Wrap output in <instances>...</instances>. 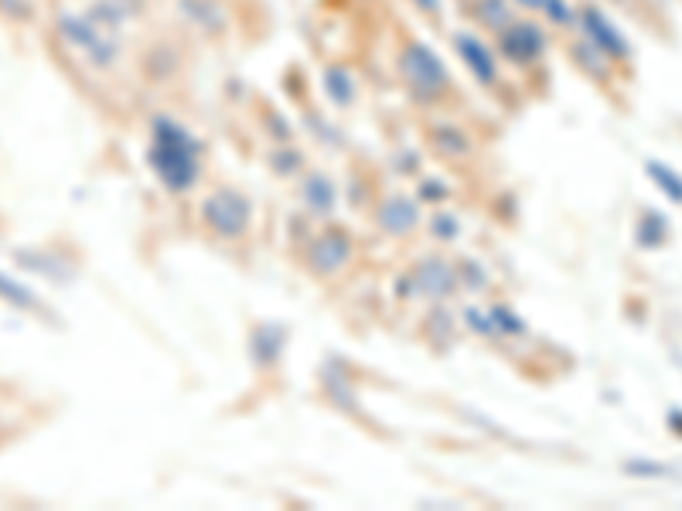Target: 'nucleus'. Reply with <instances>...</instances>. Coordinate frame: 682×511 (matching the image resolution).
<instances>
[{
	"instance_id": "nucleus-1",
	"label": "nucleus",
	"mask_w": 682,
	"mask_h": 511,
	"mask_svg": "<svg viewBox=\"0 0 682 511\" xmlns=\"http://www.w3.org/2000/svg\"><path fill=\"white\" fill-rule=\"evenodd\" d=\"M148 168L168 194H188L202 181L205 143L178 117L154 113L148 123Z\"/></svg>"
},
{
	"instance_id": "nucleus-2",
	"label": "nucleus",
	"mask_w": 682,
	"mask_h": 511,
	"mask_svg": "<svg viewBox=\"0 0 682 511\" xmlns=\"http://www.w3.org/2000/svg\"><path fill=\"white\" fill-rule=\"evenodd\" d=\"M397 79L410 92L413 102L420 107H437L448 102L454 92V76L444 62V56L423 38H407L397 48Z\"/></svg>"
},
{
	"instance_id": "nucleus-3",
	"label": "nucleus",
	"mask_w": 682,
	"mask_h": 511,
	"mask_svg": "<svg viewBox=\"0 0 682 511\" xmlns=\"http://www.w3.org/2000/svg\"><path fill=\"white\" fill-rule=\"evenodd\" d=\"M56 31L89 69L110 72L123 59V48H127L123 31L103 24L89 11H59L56 14Z\"/></svg>"
},
{
	"instance_id": "nucleus-4",
	"label": "nucleus",
	"mask_w": 682,
	"mask_h": 511,
	"mask_svg": "<svg viewBox=\"0 0 682 511\" xmlns=\"http://www.w3.org/2000/svg\"><path fill=\"white\" fill-rule=\"evenodd\" d=\"M253 219H257L253 198L232 184H219V188L205 191V198L199 201V222L219 242L247 239L253 229Z\"/></svg>"
},
{
	"instance_id": "nucleus-5",
	"label": "nucleus",
	"mask_w": 682,
	"mask_h": 511,
	"mask_svg": "<svg viewBox=\"0 0 682 511\" xmlns=\"http://www.w3.org/2000/svg\"><path fill=\"white\" fill-rule=\"evenodd\" d=\"M492 38H495V48H499L502 62H509L515 69H532V66H540L550 56V34H546L543 21L532 18V14L512 18Z\"/></svg>"
},
{
	"instance_id": "nucleus-6",
	"label": "nucleus",
	"mask_w": 682,
	"mask_h": 511,
	"mask_svg": "<svg viewBox=\"0 0 682 511\" xmlns=\"http://www.w3.org/2000/svg\"><path fill=\"white\" fill-rule=\"evenodd\" d=\"M400 293L403 297H417L427 303H448L458 290H461V277H458V263L444 260V255H423L417 260L403 277H400Z\"/></svg>"
},
{
	"instance_id": "nucleus-7",
	"label": "nucleus",
	"mask_w": 682,
	"mask_h": 511,
	"mask_svg": "<svg viewBox=\"0 0 682 511\" xmlns=\"http://www.w3.org/2000/svg\"><path fill=\"white\" fill-rule=\"evenodd\" d=\"M451 48L458 62L464 66V72L474 79V86L481 89H499L502 86V56L495 41L484 38L478 28H454L451 31Z\"/></svg>"
},
{
	"instance_id": "nucleus-8",
	"label": "nucleus",
	"mask_w": 682,
	"mask_h": 511,
	"mask_svg": "<svg viewBox=\"0 0 682 511\" xmlns=\"http://www.w3.org/2000/svg\"><path fill=\"white\" fill-rule=\"evenodd\" d=\"M355 263V239L341 226H324L308 242V270L321 280L345 273Z\"/></svg>"
},
{
	"instance_id": "nucleus-9",
	"label": "nucleus",
	"mask_w": 682,
	"mask_h": 511,
	"mask_svg": "<svg viewBox=\"0 0 682 511\" xmlns=\"http://www.w3.org/2000/svg\"><path fill=\"white\" fill-rule=\"evenodd\" d=\"M576 31H580V41H588L591 48H598L604 59H611V62H628L631 59V41L624 38V31L598 4L576 8Z\"/></svg>"
},
{
	"instance_id": "nucleus-10",
	"label": "nucleus",
	"mask_w": 682,
	"mask_h": 511,
	"mask_svg": "<svg viewBox=\"0 0 682 511\" xmlns=\"http://www.w3.org/2000/svg\"><path fill=\"white\" fill-rule=\"evenodd\" d=\"M423 226V204L417 194L393 191L375 204V229L389 239H410Z\"/></svg>"
},
{
	"instance_id": "nucleus-11",
	"label": "nucleus",
	"mask_w": 682,
	"mask_h": 511,
	"mask_svg": "<svg viewBox=\"0 0 682 511\" xmlns=\"http://www.w3.org/2000/svg\"><path fill=\"white\" fill-rule=\"evenodd\" d=\"M298 194H301V204L311 219H331L338 209V184L324 171H304Z\"/></svg>"
},
{
	"instance_id": "nucleus-12",
	"label": "nucleus",
	"mask_w": 682,
	"mask_h": 511,
	"mask_svg": "<svg viewBox=\"0 0 682 511\" xmlns=\"http://www.w3.org/2000/svg\"><path fill=\"white\" fill-rule=\"evenodd\" d=\"M430 147L441 153L444 161H468V158H474L471 133L461 123H451V120L430 123Z\"/></svg>"
},
{
	"instance_id": "nucleus-13",
	"label": "nucleus",
	"mask_w": 682,
	"mask_h": 511,
	"mask_svg": "<svg viewBox=\"0 0 682 511\" xmlns=\"http://www.w3.org/2000/svg\"><path fill=\"white\" fill-rule=\"evenodd\" d=\"M14 260H18L21 270L41 277V280H48V283H66V280H72V267H69L66 255H56V252H48V249H38V246L18 249Z\"/></svg>"
},
{
	"instance_id": "nucleus-14",
	"label": "nucleus",
	"mask_w": 682,
	"mask_h": 511,
	"mask_svg": "<svg viewBox=\"0 0 682 511\" xmlns=\"http://www.w3.org/2000/svg\"><path fill=\"white\" fill-rule=\"evenodd\" d=\"M321 92L334 110H349L359 99V82H355L349 66L334 62V66H324V72H321Z\"/></svg>"
},
{
	"instance_id": "nucleus-15",
	"label": "nucleus",
	"mask_w": 682,
	"mask_h": 511,
	"mask_svg": "<svg viewBox=\"0 0 682 511\" xmlns=\"http://www.w3.org/2000/svg\"><path fill=\"white\" fill-rule=\"evenodd\" d=\"M181 14L188 18V24H194L209 38H219L229 28V11L219 0H181Z\"/></svg>"
},
{
	"instance_id": "nucleus-16",
	"label": "nucleus",
	"mask_w": 682,
	"mask_h": 511,
	"mask_svg": "<svg viewBox=\"0 0 682 511\" xmlns=\"http://www.w3.org/2000/svg\"><path fill=\"white\" fill-rule=\"evenodd\" d=\"M143 8H148V0H89V14L100 18L103 24L123 31L130 21H137L143 14Z\"/></svg>"
},
{
	"instance_id": "nucleus-17",
	"label": "nucleus",
	"mask_w": 682,
	"mask_h": 511,
	"mask_svg": "<svg viewBox=\"0 0 682 511\" xmlns=\"http://www.w3.org/2000/svg\"><path fill=\"white\" fill-rule=\"evenodd\" d=\"M471 18L481 31L499 34L512 18H519L512 0H471Z\"/></svg>"
},
{
	"instance_id": "nucleus-18",
	"label": "nucleus",
	"mask_w": 682,
	"mask_h": 511,
	"mask_svg": "<svg viewBox=\"0 0 682 511\" xmlns=\"http://www.w3.org/2000/svg\"><path fill=\"white\" fill-rule=\"evenodd\" d=\"M0 300L21 314H44V300L21 280H14L11 273H0Z\"/></svg>"
},
{
	"instance_id": "nucleus-19",
	"label": "nucleus",
	"mask_w": 682,
	"mask_h": 511,
	"mask_svg": "<svg viewBox=\"0 0 682 511\" xmlns=\"http://www.w3.org/2000/svg\"><path fill=\"white\" fill-rule=\"evenodd\" d=\"M287 344V331L280 324H260L253 331V358L257 365H277Z\"/></svg>"
},
{
	"instance_id": "nucleus-20",
	"label": "nucleus",
	"mask_w": 682,
	"mask_h": 511,
	"mask_svg": "<svg viewBox=\"0 0 682 511\" xmlns=\"http://www.w3.org/2000/svg\"><path fill=\"white\" fill-rule=\"evenodd\" d=\"M423 226H427V232H430V239L433 242H458V236H461V219H458V212H451V209H444V204H437V212L430 216V219H423Z\"/></svg>"
},
{
	"instance_id": "nucleus-21",
	"label": "nucleus",
	"mask_w": 682,
	"mask_h": 511,
	"mask_svg": "<svg viewBox=\"0 0 682 511\" xmlns=\"http://www.w3.org/2000/svg\"><path fill=\"white\" fill-rule=\"evenodd\" d=\"M535 18L546 21L550 28H560V31H573L576 28V8L570 0H540V11Z\"/></svg>"
},
{
	"instance_id": "nucleus-22",
	"label": "nucleus",
	"mask_w": 682,
	"mask_h": 511,
	"mask_svg": "<svg viewBox=\"0 0 682 511\" xmlns=\"http://www.w3.org/2000/svg\"><path fill=\"white\" fill-rule=\"evenodd\" d=\"M492 311V324H495V338H522L529 331V324L522 321V314L509 303H495L489 307Z\"/></svg>"
},
{
	"instance_id": "nucleus-23",
	"label": "nucleus",
	"mask_w": 682,
	"mask_h": 511,
	"mask_svg": "<svg viewBox=\"0 0 682 511\" xmlns=\"http://www.w3.org/2000/svg\"><path fill=\"white\" fill-rule=\"evenodd\" d=\"M270 168L280 174V178H298L308 171V161H304V153L298 147H277L270 153Z\"/></svg>"
},
{
	"instance_id": "nucleus-24",
	"label": "nucleus",
	"mask_w": 682,
	"mask_h": 511,
	"mask_svg": "<svg viewBox=\"0 0 682 511\" xmlns=\"http://www.w3.org/2000/svg\"><path fill=\"white\" fill-rule=\"evenodd\" d=\"M649 178L655 181V188H659L672 204H682V174H679V171H672V168L652 161V164H649Z\"/></svg>"
},
{
	"instance_id": "nucleus-25",
	"label": "nucleus",
	"mask_w": 682,
	"mask_h": 511,
	"mask_svg": "<svg viewBox=\"0 0 682 511\" xmlns=\"http://www.w3.org/2000/svg\"><path fill=\"white\" fill-rule=\"evenodd\" d=\"M665 236H669V222L659 212H645L642 222H639V242L652 249V246H662Z\"/></svg>"
},
{
	"instance_id": "nucleus-26",
	"label": "nucleus",
	"mask_w": 682,
	"mask_h": 511,
	"mask_svg": "<svg viewBox=\"0 0 682 511\" xmlns=\"http://www.w3.org/2000/svg\"><path fill=\"white\" fill-rule=\"evenodd\" d=\"M458 277H461V290H468V293H481L484 287H489V270H484L478 260H461Z\"/></svg>"
},
{
	"instance_id": "nucleus-27",
	"label": "nucleus",
	"mask_w": 682,
	"mask_h": 511,
	"mask_svg": "<svg viewBox=\"0 0 682 511\" xmlns=\"http://www.w3.org/2000/svg\"><path fill=\"white\" fill-rule=\"evenodd\" d=\"M464 328L474 331V334H481V338H495V324H492V311H489V307L471 303L468 311H464Z\"/></svg>"
},
{
	"instance_id": "nucleus-28",
	"label": "nucleus",
	"mask_w": 682,
	"mask_h": 511,
	"mask_svg": "<svg viewBox=\"0 0 682 511\" xmlns=\"http://www.w3.org/2000/svg\"><path fill=\"white\" fill-rule=\"evenodd\" d=\"M448 184H441V178H420V184H417V198H420V204H444L448 201Z\"/></svg>"
},
{
	"instance_id": "nucleus-29",
	"label": "nucleus",
	"mask_w": 682,
	"mask_h": 511,
	"mask_svg": "<svg viewBox=\"0 0 682 511\" xmlns=\"http://www.w3.org/2000/svg\"><path fill=\"white\" fill-rule=\"evenodd\" d=\"M410 8L417 14H423L427 21H441L444 11H448V0H410Z\"/></svg>"
},
{
	"instance_id": "nucleus-30",
	"label": "nucleus",
	"mask_w": 682,
	"mask_h": 511,
	"mask_svg": "<svg viewBox=\"0 0 682 511\" xmlns=\"http://www.w3.org/2000/svg\"><path fill=\"white\" fill-rule=\"evenodd\" d=\"M628 471L631 474H665L662 464H639V460H635V464H628Z\"/></svg>"
},
{
	"instance_id": "nucleus-31",
	"label": "nucleus",
	"mask_w": 682,
	"mask_h": 511,
	"mask_svg": "<svg viewBox=\"0 0 682 511\" xmlns=\"http://www.w3.org/2000/svg\"><path fill=\"white\" fill-rule=\"evenodd\" d=\"M512 4L519 14H532V18H535V11H540V0H512Z\"/></svg>"
}]
</instances>
